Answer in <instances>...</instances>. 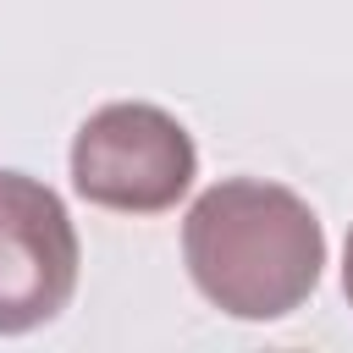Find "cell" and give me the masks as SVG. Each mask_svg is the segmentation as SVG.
<instances>
[{
	"label": "cell",
	"mask_w": 353,
	"mask_h": 353,
	"mask_svg": "<svg viewBox=\"0 0 353 353\" xmlns=\"http://www.w3.org/2000/svg\"><path fill=\"white\" fill-rule=\"evenodd\" d=\"M199 176V149L176 116L160 105H99L72 138V188L121 215L171 210Z\"/></svg>",
	"instance_id": "cell-2"
},
{
	"label": "cell",
	"mask_w": 353,
	"mask_h": 353,
	"mask_svg": "<svg viewBox=\"0 0 353 353\" xmlns=\"http://www.w3.org/2000/svg\"><path fill=\"white\" fill-rule=\"evenodd\" d=\"M77 226L55 188L0 171V336L55 320L77 292Z\"/></svg>",
	"instance_id": "cell-3"
},
{
	"label": "cell",
	"mask_w": 353,
	"mask_h": 353,
	"mask_svg": "<svg viewBox=\"0 0 353 353\" xmlns=\"http://www.w3.org/2000/svg\"><path fill=\"white\" fill-rule=\"evenodd\" d=\"M193 287L232 320H281L320 287V215L281 182L226 176L204 188L182 221Z\"/></svg>",
	"instance_id": "cell-1"
},
{
	"label": "cell",
	"mask_w": 353,
	"mask_h": 353,
	"mask_svg": "<svg viewBox=\"0 0 353 353\" xmlns=\"http://www.w3.org/2000/svg\"><path fill=\"white\" fill-rule=\"evenodd\" d=\"M342 292L353 303V232H347V254H342Z\"/></svg>",
	"instance_id": "cell-4"
}]
</instances>
